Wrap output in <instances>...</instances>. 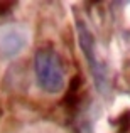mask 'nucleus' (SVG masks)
<instances>
[{"label": "nucleus", "mask_w": 130, "mask_h": 133, "mask_svg": "<svg viewBox=\"0 0 130 133\" xmlns=\"http://www.w3.org/2000/svg\"><path fill=\"white\" fill-rule=\"evenodd\" d=\"M27 32L20 25H9L0 30V56L15 57L27 44Z\"/></svg>", "instance_id": "nucleus-3"}, {"label": "nucleus", "mask_w": 130, "mask_h": 133, "mask_svg": "<svg viewBox=\"0 0 130 133\" xmlns=\"http://www.w3.org/2000/svg\"><path fill=\"white\" fill-rule=\"evenodd\" d=\"M10 9H12V2H0V15L7 14Z\"/></svg>", "instance_id": "nucleus-4"}, {"label": "nucleus", "mask_w": 130, "mask_h": 133, "mask_svg": "<svg viewBox=\"0 0 130 133\" xmlns=\"http://www.w3.org/2000/svg\"><path fill=\"white\" fill-rule=\"evenodd\" d=\"M34 69H36L37 84L49 94H58L64 89L66 76L64 66L59 54L52 47L46 45L36 52L34 59Z\"/></svg>", "instance_id": "nucleus-1"}, {"label": "nucleus", "mask_w": 130, "mask_h": 133, "mask_svg": "<svg viewBox=\"0 0 130 133\" xmlns=\"http://www.w3.org/2000/svg\"><path fill=\"white\" fill-rule=\"evenodd\" d=\"M76 27H78V39H79V47H81L83 54L86 56V61L90 64L91 74H93L95 81H96V88L105 93L108 86V79H107V69L105 64L98 59L96 51H95V39L91 36L90 29L86 27V24L83 20L76 19Z\"/></svg>", "instance_id": "nucleus-2"}]
</instances>
